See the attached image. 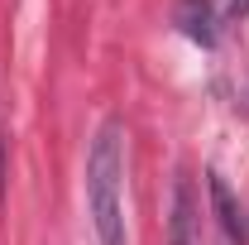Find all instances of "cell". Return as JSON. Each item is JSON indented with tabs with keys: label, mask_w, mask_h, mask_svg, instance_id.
<instances>
[{
	"label": "cell",
	"mask_w": 249,
	"mask_h": 245,
	"mask_svg": "<svg viewBox=\"0 0 249 245\" xmlns=\"http://www.w3.org/2000/svg\"><path fill=\"white\" fill-rule=\"evenodd\" d=\"M0 192H5V144H0Z\"/></svg>",
	"instance_id": "5"
},
{
	"label": "cell",
	"mask_w": 249,
	"mask_h": 245,
	"mask_svg": "<svg viewBox=\"0 0 249 245\" xmlns=\"http://www.w3.org/2000/svg\"><path fill=\"white\" fill-rule=\"evenodd\" d=\"M206 187H211V202H216V221H220V231H225V241L230 245H240V207H235V197H230V183L220 178L216 168L206 173Z\"/></svg>",
	"instance_id": "4"
},
{
	"label": "cell",
	"mask_w": 249,
	"mask_h": 245,
	"mask_svg": "<svg viewBox=\"0 0 249 245\" xmlns=\"http://www.w3.org/2000/svg\"><path fill=\"white\" fill-rule=\"evenodd\" d=\"M168 245H201V207L187 178L173 183V207H168Z\"/></svg>",
	"instance_id": "2"
},
{
	"label": "cell",
	"mask_w": 249,
	"mask_h": 245,
	"mask_svg": "<svg viewBox=\"0 0 249 245\" xmlns=\"http://www.w3.org/2000/svg\"><path fill=\"white\" fill-rule=\"evenodd\" d=\"M124 125L106 121L87 149V216L96 245H129L124 236Z\"/></svg>",
	"instance_id": "1"
},
{
	"label": "cell",
	"mask_w": 249,
	"mask_h": 245,
	"mask_svg": "<svg viewBox=\"0 0 249 245\" xmlns=\"http://www.w3.org/2000/svg\"><path fill=\"white\" fill-rule=\"evenodd\" d=\"M178 29L187 39H196L201 48H211L216 43V10H211V0H178Z\"/></svg>",
	"instance_id": "3"
}]
</instances>
